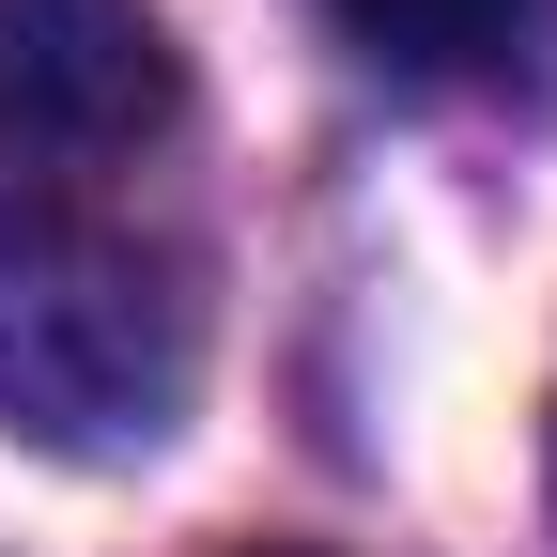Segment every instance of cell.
Returning <instances> with one entry per match:
<instances>
[{
	"label": "cell",
	"instance_id": "7a4b0ae2",
	"mask_svg": "<svg viewBox=\"0 0 557 557\" xmlns=\"http://www.w3.org/2000/svg\"><path fill=\"white\" fill-rule=\"evenodd\" d=\"M171 124L186 62L139 0H0V248L94 233Z\"/></svg>",
	"mask_w": 557,
	"mask_h": 557
},
{
	"label": "cell",
	"instance_id": "6da1fadb",
	"mask_svg": "<svg viewBox=\"0 0 557 557\" xmlns=\"http://www.w3.org/2000/svg\"><path fill=\"white\" fill-rule=\"evenodd\" d=\"M201 403V263L156 233L0 248V434L62 465H124Z\"/></svg>",
	"mask_w": 557,
	"mask_h": 557
},
{
	"label": "cell",
	"instance_id": "3957f363",
	"mask_svg": "<svg viewBox=\"0 0 557 557\" xmlns=\"http://www.w3.org/2000/svg\"><path fill=\"white\" fill-rule=\"evenodd\" d=\"M341 32H357V62H387V78H496V62H527L542 0H325Z\"/></svg>",
	"mask_w": 557,
	"mask_h": 557
},
{
	"label": "cell",
	"instance_id": "277c9868",
	"mask_svg": "<svg viewBox=\"0 0 557 557\" xmlns=\"http://www.w3.org/2000/svg\"><path fill=\"white\" fill-rule=\"evenodd\" d=\"M248 557H310V542H248Z\"/></svg>",
	"mask_w": 557,
	"mask_h": 557
}]
</instances>
